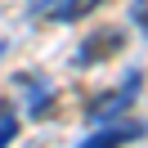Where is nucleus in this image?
Segmentation results:
<instances>
[{"instance_id": "nucleus-6", "label": "nucleus", "mask_w": 148, "mask_h": 148, "mask_svg": "<svg viewBox=\"0 0 148 148\" xmlns=\"http://www.w3.org/2000/svg\"><path fill=\"white\" fill-rule=\"evenodd\" d=\"M18 139V117L14 112H0V148H9Z\"/></svg>"}, {"instance_id": "nucleus-5", "label": "nucleus", "mask_w": 148, "mask_h": 148, "mask_svg": "<svg viewBox=\"0 0 148 148\" xmlns=\"http://www.w3.org/2000/svg\"><path fill=\"white\" fill-rule=\"evenodd\" d=\"M18 85L27 90V112H32V117H45L49 103H54V85L40 81V76H18Z\"/></svg>"}, {"instance_id": "nucleus-1", "label": "nucleus", "mask_w": 148, "mask_h": 148, "mask_svg": "<svg viewBox=\"0 0 148 148\" xmlns=\"http://www.w3.org/2000/svg\"><path fill=\"white\" fill-rule=\"evenodd\" d=\"M139 85H144V76H139V67H130V72H126V81H121L117 90L108 94V99H99V103L90 108V121H103V117H121V112H126L130 103L139 99Z\"/></svg>"}, {"instance_id": "nucleus-3", "label": "nucleus", "mask_w": 148, "mask_h": 148, "mask_svg": "<svg viewBox=\"0 0 148 148\" xmlns=\"http://www.w3.org/2000/svg\"><path fill=\"white\" fill-rule=\"evenodd\" d=\"M121 45H126V36H121L117 27H103V32H94V36H85V45L76 49V58H72V63H76V67H90V63H99V58L117 54Z\"/></svg>"}, {"instance_id": "nucleus-2", "label": "nucleus", "mask_w": 148, "mask_h": 148, "mask_svg": "<svg viewBox=\"0 0 148 148\" xmlns=\"http://www.w3.org/2000/svg\"><path fill=\"white\" fill-rule=\"evenodd\" d=\"M103 0H32L27 14L32 18H49V23H76L85 14H94Z\"/></svg>"}, {"instance_id": "nucleus-7", "label": "nucleus", "mask_w": 148, "mask_h": 148, "mask_svg": "<svg viewBox=\"0 0 148 148\" xmlns=\"http://www.w3.org/2000/svg\"><path fill=\"white\" fill-rule=\"evenodd\" d=\"M130 18H135L139 27L148 32V0H135V5H130Z\"/></svg>"}, {"instance_id": "nucleus-4", "label": "nucleus", "mask_w": 148, "mask_h": 148, "mask_svg": "<svg viewBox=\"0 0 148 148\" xmlns=\"http://www.w3.org/2000/svg\"><path fill=\"white\" fill-rule=\"evenodd\" d=\"M144 135V126L139 121H126V126H103V130H94V135H85L76 148H121V144H130V139H139Z\"/></svg>"}]
</instances>
